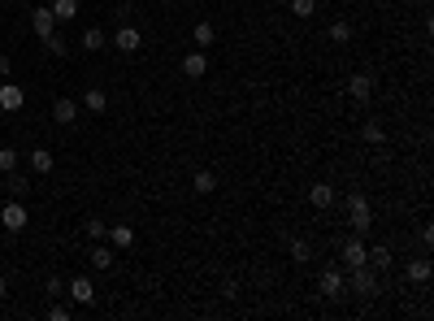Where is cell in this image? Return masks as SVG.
<instances>
[{
  "label": "cell",
  "instance_id": "6da1fadb",
  "mask_svg": "<svg viewBox=\"0 0 434 321\" xmlns=\"http://www.w3.org/2000/svg\"><path fill=\"white\" fill-rule=\"evenodd\" d=\"M347 221H352V235H369L374 230V208H369V200L361 196V191L347 196Z\"/></svg>",
  "mask_w": 434,
  "mask_h": 321
},
{
  "label": "cell",
  "instance_id": "7a4b0ae2",
  "mask_svg": "<svg viewBox=\"0 0 434 321\" xmlns=\"http://www.w3.org/2000/svg\"><path fill=\"white\" fill-rule=\"evenodd\" d=\"M347 286H352V291H356L361 300H374L378 291H382V286H378V269H369V265H352L347 269Z\"/></svg>",
  "mask_w": 434,
  "mask_h": 321
},
{
  "label": "cell",
  "instance_id": "3957f363",
  "mask_svg": "<svg viewBox=\"0 0 434 321\" xmlns=\"http://www.w3.org/2000/svg\"><path fill=\"white\" fill-rule=\"evenodd\" d=\"M317 291L326 295V300H343V295H347V278L339 274V269H321V278H317Z\"/></svg>",
  "mask_w": 434,
  "mask_h": 321
},
{
  "label": "cell",
  "instance_id": "277c9868",
  "mask_svg": "<svg viewBox=\"0 0 434 321\" xmlns=\"http://www.w3.org/2000/svg\"><path fill=\"white\" fill-rule=\"evenodd\" d=\"M0 226H5L9 235L26 230V204H22V200H9L5 208H0Z\"/></svg>",
  "mask_w": 434,
  "mask_h": 321
},
{
  "label": "cell",
  "instance_id": "5b68a950",
  "mask_svg": "<svg viewBox=\"0 0 434 321\" xmlns=\"http://www.w3.org/2000/svg\"><path fill=\"white\" fill-rule=\"evenodd\" d=\"M339 261H343V269L365 265V235H347L343 239V244H339Z\"/></svg>",
  "mask_w": 434,
  "mask_h": 321
},
{
  "label": "cell",
  "instance_id": "8992f818",
  "mask_svg": "<svg viewBox=\"0 0 434 321\" xmlns=\"http://www.w3.org/2000/svg\"><path fill=\"white\" fill-rule=\"evenodd\" d=\"M114 48L126 57H135L139 48H143V35H139V26H118V35H114Z\"/></svg>",
  "mask_w": 434,
  "mask_h": 321
},
{
  "label": "cell",
  "instance_id": "52a82bcc",
  "mask_svg": "<svg viewBox=\"0 0 434 321\" xmlns=\"http://www.w3.org/2000/svg\"><path fill=\"white\" fill-rule=\"evenodd\" d=\"M309 204L326 213V208H334V204H339V191H334L330 183H313V187H309Z\"/></svg>",
  "mask_w": 434,
  "mask_h": 321
},
{
  "label": "cell",
  "instance_id": "ba28073f",
  "mask_svg": "<svg viewBox=\"0 0 434 321\" xmlns=\"http://www.w3.org/2000/svg\"><path fill=\"white\" fill-rule=\"evenodd\" d=\"M365 265L382 274V269H391V265H395V252H391L387 244H374V248H365Z\"/></svg>",
  "mask_w": 434,
  "mask_h": 321
},
{
  "label": "cell",
  "instance_id": "9c48e42d",
  "mask_svg": "<svg viewBox=\"0 0 434 321\" xmlns=\"http://www.w3.org/2000/svg\"><path fill=\"white\" fill-rule=\"evenodd\" d=\"M347 95H352V100H361V104H369V100H374V78H369V74H352L347 78Z\"/></svg>",
  "mask_w": 434,
  "mask_h": 321
},
{
  "label": "cell",
  "instance_id": "30bf717a",
  "mask_svg": "<svg viewBox=\"0 0 434 321\" xmlns=\"http://www.w3.org/2000/svg\"><path fill=\"white\" fill-rule=\"evenodd\" d=\"M22 104H26V91L18 83H0V109H5V113H18Z\"/></svg>",
  "mask_w": 434,
  "mask_h": 321
},
{
  "label": "cell",
  "instance_id": "8fae6325",
  "mask_svg": "<svg viewBox=\"0 0 434 321\" xmlns=\"http://www.w3.org/2000/svg\"><path fill=\"white\" fill-rule=\"evenodd\" d=\"M183 74L187 78H204L208 74V53H204V48H191V53L183 57Z\"/></svg>",
  "mask_w": 434,
  "mask_h": 321
},
{
  "label": "cell",
  "instance_id": "7c38bea8",
  "mask_svg": "<svg viewBox=\"0 0 434 321\" xmlns=\"http://www.w3.org/2000/svg\"><path fill=\"white\" fill-rule=\"evenodd\" d=\"M66 291H70V300H74V304H96V282H91V278H83V274L70 278Z\"/></svg>",
  "mask_w": 434,
  "mask_h": 321
},
{
  "label": "cell",
  "instance_id": "4fadbf2b",
  "mask_svg": "<svg viewBox=\"0 0 434 321\" xmlns=\"http://www.w3.org/2000/svg\"><path fill=\"white\" fill-rule=\"evenodd\" d=\"M53 118H57V126H74V122H78V100H70V95H57Z\"/></svg>",
  "mask_w": 434,
  "mask_h": 321
},
{
  "label": "cell",
  "instance_id": "5bb4252c",
  "mask_svg": "<svg viewBox=\"0 0 434 321\" xmlns=\"http://www.w3.org/2000/svg\"><path fill=\"white\" fill-rule=\"evenodd\" d=\"M109 244H114V252H122V248H135V226H126V221H118V226H109Z\"/></svg>",
  "mask_w": 434,
  "mask_h": 321
},
{
  "label": "cell",
  "instance_id": "9a60e30c",
  "mask_svg": "<svg viewBox=\"0 0 434 321\" xmlns=\"http://www.w3.org/2000/svg\"><path fill=\"white\" fill-rule=\"evenodd\" d=\"M30 30H35V35L44 39V35H53V30H57V18H53V9H35V13H30Z\"/></svg>",
  "mask_w": 434,
  "mask_h": 321
},
{
  "label": "cell",
  "instance_id": "2e32d148",
  "mask_svg": "<svg viewBox=\"0 0 434 321\" xmlns=\"http://www.w3.org/2000/svg\"><path fill=\"white\" fill-rule=\"evenodd\" d=\"M83 109H87V113H96V118H105L109 113V95L100 87H87L83 91Z\"/></svg>",
  "mask_w": 434,
  "mask_h": 321
},
{
  "label": "cell",
  "instance_id": "e0dca14e",
  "mask_svg": "<svg viewBox=\"0 0 434 321\" xmlns=\"http://www.w3.org/2000/svg\"><path fill=\"white\" fill-rule=\"evenodd\" d=\"M26 160H30V169H35V174H53V165H57V156L48 152V148H30Z\"/></svg>",
  "mask_w": 434,
  "mask_h": 321
},
{
  "label": "cell",
  "instance_id": "ac0fdd59",
  "mask_svg": "<svg viewBox=\"0 0 434 321\" xmlns=\"http://www.w3.org/2000/svg\"><path fill=\"white\" fill-rule=\"evenodd\" d=\"M191 39H196V48H213L217 44V26L213 22H196L191 26Z\"/></svg>",
  "mask_w": 434,
  "mask_h": 321
},
{
  "label": "cell",
  "instance_id": "d6986e66",
  "mask_svg": "<svg viewBox=\"0 0 434 321\" xmlns=\"http://www.w3.org/2000/svg\"><path fill=\"white\" fill-rule=\"evenodd\" d=\"M408 282H417V286H426V282H430V261H426V256L408 261Z\"/></svg>",
  "mask_w": 434,
  "mask_h": 321
},
{
  "label": "cell",
  "instance_id": "ffe728a7",
  "mask_svg": "<svg viewBox=\"0 0 434 321\" xmlns=\"http://www.w3.org/2000/svg\"><path fill=\"white\" fill-rule=\"evenodd\" d=\"M53 18L57 22H74L78 18V0H53Z\"/></svg>",
  "mask_w": 434,
  "mask_h": 321
},
{
  "label": "cell",
  "instance_id": "44dd1931",
  "mask_svg": "<svg viewBox=\"0 0 434 321\" xmlns=\"http://www.w3.org/2000/svg\"><path fill=\"white\" fill-rule=\"evenodd\" d=\"M5 191H9V196H13V200H22V196H26V174H18V169H9V174H5Z\"/></svg>",
  "mask_w": 434,
  "mask_h": 321
},
{
  "label": "cell",
  "instance_id": "7402d4cb",
  "mask_svg": "<svg viewBox=\"0 0 434 321\" xmlns=\"http://www.w3.org/2000/svg\"><path fill=\"white\" fill-rule=\"evenodd\" d=\"M114 256H118L114 248H105V244H96V248H91V265H96V269H114Z\"/></svg>",
  "mask_w": 434,
  "mask_h": 321
},
{
  "label": "cell",
  "instance_id": "603a6c76",
  "mask_svg": "<svg viewBox=\"0 0 434 321\" xmlns=\"http://www.w3.org/2000/svg\"><path fill=\"white\" fill-rule=\"evenodd\" d=\"M291 261L296 265H309L313 261V244H309V239H291Z\"/></svg>",
  "mask_w": 434,
  "mask_h": 321
},
{
  "label": "cell",
  "instance_id": "cb8c5ba5",
  "mask_svg": "<svg viewBox=\"0 0 434 321\" xmlns=\"http://www.w3.org/2000/svg\"><path fill=\"white\" fill-rule=\"evenodd\" d=\"M196 191H200V196H213V191H217V174L213 169H196Z\"/></svg>",
  "mask_w": 434,
  "mask_h": 321
},
{
  "label": "cell",
  "instance_id": "d4e9b609",
  "mask_svg": "<svg viewBox=\"0 0 434 321\" xmlns=\"http://www.w3.org/2000/svg\"><path fill=\"white\" fill-rule=\"evenodd\" d=\"M105 44H109V39H105V30H100V26H87V30H83V48H91V53H100Z\"/></svg>",
  "mask_w": 434,
  "mask_h": 321
},
{
  "label": "cell",
  "instance_id": "484cf974",
  "mask_svg": "<svg viewBox=\"0 0 434 321\" xmlns=\"http://www.w3.org/2000/svg\"><path fill=\"white\" fill-rule=\"evenodd\" d=\"M361 139H365V143H374V148H378V143L387 139V131H382L378 122H365V126H361Z\"/></svg>",
  "mask_w": 434,
  "mask_h": 321
},
{
  "label": "cell",
  "instance_id": "4316f807",
  "mask_svg": "<svg viewBox=\"0 0 434 321\" xmlns=\"http://www.w3.org/2000/svg\"><path fill=\"white\" fill-rule=\"evenodd\" d=\"M287 9H291L296 18H313V13H317V0H287Z\"/></svg>",
  "mask_w": 434,
  "mask_h": 321
},
{
  "label": "cell",
  "instance_id": "83f0119b",
  "mask_svg": "<svg viewBox=\"0 0 434 321\" xmlns=\"http://www.w3.org/2000/svg\"><path fill=\"white\" fill-rule=\"evenodd\" d=\"M330 39H334V44H352V22H343V18L330 22Z\"/></svg>",
  "mask_w": 434,
  "mask_h": 321
},
{
  "label": "cell",
  "instance_id": "f1b7e54d",
  "mask_svg": "<svg viewBox=\"0 0 434 321\" xmlns=\"http://www.w3.org/2000/svg\"><path fill=\"white\" fill-rule=\"evenodd\" d=\"M83 230H87V239H91V244H100V239L109 235V221H96V217H91V221H87Z\"/></svg>",
  "mask_w": 434,
  "mask_h": 321
},
{
  "label": "cell",
  "instance_id": "f546056e",
  "mask_svg": "<svg viewBox=\"0 0 434 321\" xmlns=\"http://www.w3.org/2000/svg\"><path fill=\"white\" fill-rule=\"evenodd\" d=\"M18 169V148H0V174Z\"/></svg>",
  "mask_w": 434,
  "mask_h": 321
},
{
  "label": "cell",
  "instance_id": "4dcf8cb0",
  "mask_svg": "<svg viewBox=\"0 0 434 321\" xmlns=\"http://www.w3.org/2000/svg\"><path fill=\"white\" fill-rule=\"evenodd\" d=\"M44 48H48L53 57H66V39H61L57 30H53V35H44Z\"/></svg>",
  "mask_w": 434,
  "mask_h": 321
},
{
  "label": "cell",
  "instance_id": "1f68e13d",
  "mask_svg": "<svg viewBox=\"0 0 434 321\" xmlns=\"http://www.w3.org/2000/svg\"><path fill=\"white\" fill-rule=\"evenodd\" d=\"M48 317H53V321H70V309H66V304H53V309H48Z\"/></svg>",
  "mask_w": 434,
  "mask_h": 321
},
{
  "label": "cell",
  "instance_id": "d6a6232c",
  "mask_svg": "<svg viewBox=\"0 0 434 321\" xmlns=\"http://www.w3.org/2000/svg\"><path fill=\"white\" fill-rule=\"evenodd\" d=\"M221 295L235 300V295H239V282H235V278H230V282H221Z\"/></svg>",
  "mask_w": 434,
  "mask_h": 321
},
{
  "label": "cell",
  "instance_id": "836d02e7",
  "mask_svg": "<svg viewBox=\"0 0 434 321\" xmlns=\"http://www.w3.org/2000/svg\"><path fill=\"white\" fill-rule=\"evenodd\" d=\"M9 70H13V61H9L5 53H0V78H9Z\"/></svg>",
  "mask_w": 434,
  "mask_h": 321
},
{
  "label": "cell",
  "instance_id": "e575fe53",
  "mask_svg": "<svg viewBox=\"0 0 434 321\" xmlns=\"http://www.w3.org/2000/svg\"><path fill=\"white\" fill-rule=\"evenodd\" d=\"M9 295V282H5V274H0V300H5Z\"/></svg>",
  "mask_w": 434,
  "mask_h": 321
},
{
  "label": "cell",
  "instance_id": "d590c367",
  "mask_svg": "<svg viewBox=\"0 0 434 321\" xmlns=\"http://www.w3.org/2000/svg\"><path fill=\"white\" fill-rule=\"evenodd\" d=\"M0 5H9V0H0Z\"/></svg>",
  "mask_w": 434,
  "mask_h": 321
},
{
  "label": "cell",
  "instance_id": "8d00e7d4",
  "mask_svg": "<svg viewBox=\"0 0 434 321\" xmlns=\"http://www.w3.org/2000/svg\"><path fill=\"white\" fill-rule=\"evenodd\" d=\"M282 5H287V0H282Z\"/></svg>",
  "mask_w": 434,
  "mask_h": 321
}]
</instances>
